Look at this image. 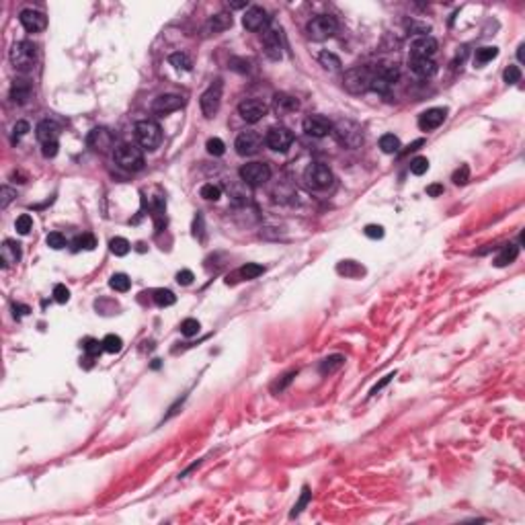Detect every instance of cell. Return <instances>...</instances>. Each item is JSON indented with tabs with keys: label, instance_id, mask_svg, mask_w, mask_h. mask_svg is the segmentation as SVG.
Returning a JSON list of instances; mask_svg holds the SVG:
<instances>
[{
	"label": "cell",
	"instance_id": "6da1fadb",
	"mask_svg": "<svg viewBox=\"0 0 525 525\" xmlns=\"http://www.w3.org/2000/svg\"><path fill=\"white\" fill-rule=\"evenodd\" d=\"M333 138L345 146V148H359L363 144V132H361V125L351 121V119H339L337 123H333V130H331Z\"/></svg>",
	"mask_w": 525,
	"mask_h": 525
},
{
	"label": "cell",
	"instance_id": "7a4b0ae2",
	"mask_svg": "<svg viewBox=\"0 0 525 525\" xmlns=\"http://www.w3.org/2000/svg\"><path fill=\"white\" fill-rule=\"evenodd\" d=\"M113 156H115V162L123 171L136 173V171L144 169V154H142V148H138L136 144H119L115 148Z\"/></svg>",
	"mask_w": 525,
	"mask_h": 525
},
{
	"label": "cell",
	"instance_id": "3957f363",
	"mask_svg": "<svg viewBox=\"0 0 525 525\" xmlns=\"http://www.w3.org/2000/svg\"><path fill=\"white\" fill-rule=\"evenodd\" d=\"M10 64L16 68V70H31L35 60H37V45L31 43V41H16L12 47H10Z\"/></svg>",
	"mask_w": 525,
	"mask_h": 525
},
{
	"label": "cell",
	"instance_id": "277c9868",
	"mask_svg": "<svg viewBox=\"0 0 525 525\" xmlns=\"http://www.w3.org/2000/svg\"><path fill=\"white\" fill-rule=\"evenodd\" d=\"M343 86L351 95H363L371 88V70L365 66L349 68L343 76Z\"/></svg>",
	"mask_w": 525,
	"mask_h": 525
},
{
	"label": "cell",
	"instance_id": "5b68a950",
	"mask_svg": "<svg viewBox=\"0 0 525 525\" xmlns=\"http://www.w3.org/2000/svg\"><path fill=\"white\" fill-rule=\"evenodd\" d=\"M136 140H138V144L144 150L152 152L162 142V130H160V125L156 121H148V119L146 121H138L136 123Z\"/></svg>",
	"mask_w": 525,
	"mask_h": 525
},
{
	"label": "cell",
	"instance_id": "8992f818",
	"mask_svg": "<svg viewBox=\"0 0 525 525\" xmlns=\"http://www.w3.org/2000/svg\"><path fill=\"white\" fill-rule=\"evenodd\" d=\"M337 27H339V23H337L335 16H331V14H318V16H314V19L308 23L306 31H308V37H310L312 41H324V39H331V37L337 33Z\"/></svg>",
	"mask_w": 525,
	"mask_h": 525
},
{
	"label": "cell",
	"instance_id": "52a82bcc",
	"mask_svg": "<svg viewBox=\"0 0 525 525\" xmlns=\"http://www.w3.org/2000/svg\"><path fill=\"white\" fill-rule=\"evenodd\" d=\"M240 178L250 187H261L271 178V169L265 162H248L240 169Z\"/></svg>",
	"mask_w": 525,
	"mask_h": 525
},
{
	"label": "cell",
	"instance_id": "ba28073f",
	"mask_svg": "<svg viewBox=\"0 0 525 525\" xmlns=\"http://www.w3.org/2000/svg\"><path fill=\"white\" fill-rule=\"evenodd\" d=\"M304 178L312 189H329L333 185V171L322 162H314L306 169Z\"/></svg>",
	"mask_w": 525,
	"mask_h": 525
},
{
	"label": "cell",
	"instance_id": "9c48e42d",
	"mask_svg": "<svg viewBox=\"0 0 525 525\" xmlns=\"http://www.w3.org/2000/svg\"><path fill=\"white\" fill-rule=\"evenodd\" d=\"M265 142H267V146H269L271 150H275V152H285V150L292 146V142H294V134H292L287 128H283V125H273V128L267 132Z\"/></svg>",
	"mask_w": 525,
	"mask_h": 525
},
{
	"label": "cell",
	"instance_id": "30bf717a",
	"mask_svg": "<svg viewBox=\"0 0 525 525\" xmlns=\"http://www.w3.org/2000/svg\"><path fill=\"white\" fill-rule=\"evenodd\" d=\"M220 103H222V82L218 80L215 84H211L199 99V105H201V111L205 117H213L220 109Z\"/></svg>",
	"mask_w": 525,
	"mask_h": 525
},
{
	"label": "cell",
	"instance_id": "8fae6325",
	"mask_svg": "<svg viewBox=\"0 0 525 525\" xmlns=\"http://www.w3.org/2000/svg\"><path fill=\"white\" fill-rule=\"evenodd\" d=\"M269 23H271V16L261 6H250L242 16V25L248 31H263L269 27Z\"/></svg>",
	"mask_w": 525,
	"mask_h": 525
},
{
	"label": "cell",
	"instance_id": "7c38bea8",
	"mask_svg": "<svg viewBox=\"0 0 525 525\" xmlns=\"http://www.w3.org/2000/svg\"><path fill=\"white\" fill-rule=\"evenodd\" d=\"M238 113H240V117L244 121L257 123V121H261L267 115V105L263 101H259V99H246V101H242L238 105Z\"/></svg>",
	"mask_w": 525,
	"mask_h": 525
},
{
	"label": "cell",
	"instance_id": "4fadbf2b",
	"mask_svg": "<svg viewBox=\"0 0 525 525\" xmlns=\"http://www.w3.org/2000/svg\"><path fill=\"white\" fill-rule=\"evenodd\" d=\"M261 144H263V138L257 134V132H242L236 142H234V148L240 156H252L261 150Z\"/></svg>",
	"mask_w": 525,
	"mask_h": 525
},
{
	"label": "cell",
	"instance_id": "5bb4252c",
	"mask_svg": "<svg viewBox=\"0 0 525 525\" xmlns=\"http://www.w3.org/2000/svg\"><path fill=\"white\" fill-rule=\"evenodd\" d=\"M19 21H21V25H23L29 33H39V31H43V29L47 27V16H45L43 12H39V10H35V8H25V10H21Z\"/></svg>",
	"mask_w": 525,
	"mask_h": 525
},
{
	"label": "cell",
	"instance_id": "9a60e30c",
	"mask_svg": "<svg viewBox=\"0 0 525 525\" xmlns=\"http://www.w3.org/2000/svg\"><path fill=\"white\" fill-rule=\"evenodd\" d=\"M333 130V121L327 119L324 115H310L304 119V132L312 138H324Z\"/></svg>",
	"mask_w": 525,
	"mask_h": 525
},
{
	"label": "cell",
	"instance_id": "2e32d148",
	"mask_svg": "<svg viewBox=\"0 0 525 525\" xmlns=\"http://www.w3.org/2000/svg\"><path fill=\"white\" fill-rule=\"evenodd\" d=\"M263 49L269 60L279 62L283 58V45H281V33L277 29H269L263 35Z\"/></svg>",
	"mask_w": 525,
	"mask_h": 525
},
{
	"label": "cell",
	"instance_id": "e0dca14e",
	"mask_svg": "<svg viewBox=\"0 0 525 525\" xmlns=\"http://www.w3.org/2000/svg\"><path fill=\"white\" fill-rule=\"evenodd\" d=\"M437 51V39L431 35H421L410 43V58H433Z\"/></svg>",
	"mask_w": 525,
	"mask_h": 525
},
{
	"label": "cell",
	"instance_id": "ac0fdd59",
	"mask_svg": "<svg viewBox=\"0 0 525 525\" xmlns=\"http://www.w3.org/2000/svg\"><path fill=\"white\" fill-rule=\"evenodd\" d=\"M447 117V109H441V107H433V109H427L425 113H421L419 117V128L423 132H431L435 128H439Z\"/></svg>",
	"mask_w": 525,
	"mask_h": 525
},
{
	"label": "cell",
	"instance_id": "d6986e66",
	"mask_svg": "<svg viewBox=\"0 0 525 525\" xmlns=\"http://www.w3.org/2000/svg\"><path fill=\"white\" fill-rule=\"evenodd\" d=\"M86 142H88V146L95 152H107L113 146V134L109 130H105V128H97V130H93L88 134Z\"/></svg>",
	"mask_w": 525,
	"mask_h": 525
},
{
	"label": "cell",
	"instance_id": "ffe728a7",
	"mask_svg": "<svg viewBox=\"0 0 525 525\" xmlns=\"http://www.w3.org/2000/svg\"><path fill=\"white\" fill-rule=\"evenodd\" d=\"M183 105H185V99H183L180 95H160V97H156V99H154L152 109H154L156 113L165 115V113L178 111Z\"/></svg>",
	"mask_w": 525,
	"mask_h": 525
},
{
	"label": "cell",
	"instance_id": "44dd1931",
	"mask_svg": "<svg viewBox=\"0 0 525 525\" xmlns=\"http://www.w3.org/2000/svg\"><path fill=\"white\" fill-rule=\"evenodd\" d=\"M408 68L421 78H431L437 72V64L429 58H408Z\"/></svg>",
	"mask_w": 525,
	"mask_h": 525
},
{
	"label": "cell",
	"instance_id": "7402d4cb",
	"mask_svg": "<svg viewBox=\"0 0 525 525\" xmlns=\"http://www.w3.org/2000/svg\"><path fill=\"white\" fill-rule=\"evenodd\" d=\"M58 134H60V125L51 119H43L39 121L37 130H35V136L41 144H47V142H58Z\"/></svg>",
	"mask_w": 525,
	"mask_h": 525
},
{
	"label": "cell",
	"instance_id": "603a6c76",
	"mask_svg": "<svg viewBox=\"0 0 525 525\" xmlns=\"http://www.w3.org/2000/svg\"><path fill=\"white\" fill-rule=\"evenodd\" d=\"M0 261H2V267H10L14 263L21 261V244L14 242V240H4L2 242V248H0Z\"/></svg>",
	"mask_w": 525,
	"mask_h": 525
},
{
	"label": "cell",
	"instance_id": "cb8c5ba5",
	"mask_svg": "<svg viewBox=\"0 0 525 525\" xmlns=\"http://www.w3.org/2000/svg\"><path fill=\"white\" fill-rule=\"evenodd\" d=\"M31 97V84L27 80H14L12 82V88H10V99L19 105L27 103Z\"/></svg>",
	"mask_w": 525,
	"mask_h": 525
},
{
	"label": "cell",
	"instance_id": "d4e9b609",
	"mask_svg": "<svg viewBox=\"0 0 525 525\" xmlns=\"http://www.w3.org/2000/svg\"><path fill=\"white\" fill-rule=\"evenodd\" d=\"M232 23H234V21H232V14H228V12H218V14H213V16L207 21V29L213 31V33H220V31L230 29Z\"/></svg>",
	"mask_w": 525,
	"mask_h": 525
},
{
	"label": "cell",
	"instance_id": "484cf974",
	"mask_svg": "<svg viewBox=\"0 0 525 525\" xmlns=\"http://www.w3.org/2000/svg\"><path fill=\"white\" fill-rule=\"evenodd\" d=\"M517 255H519V246H517V244H505V246L501 248L499 257L495 259V265H497V267H507V265H511V263L517 259Z\"/></svg>",
	"mask_w": 525,
	"mask_h": 525
},
{
	"label": "cell",
	"instance_id": "4316f807",
	"mask_svg": "<svg viewBox=\"0 0 525 525\" xmlns=\"http://www.w3.org/2000/svg\"><path fill=\"white\" fill-rule=\"evenodd\" d=\"M300 107V103L294 99V97H289V95H275V109H277V113H287V111H296Z\"/></svg>",
	"mask_w": 525,
	"mask_h": 525
},
{
	"label": "cell",
	"instance_id": "83f0119b",
	"mask_svg": "<svg viewBox=\"0 0 525 525\" xmlns=\"http://www.w3.org/2000/svg\"><path fill=\"white\" fill-rule=\"evenodd\" d=\"M379 150H382L384 154H396V152L400 150V140H398V136H394V134H384V136L379 138Z\"/></svg>",
	"mask_w": 525,
	"mask_h": 525
},
{
	"label": "cell",
	"instance_id": "f1b7e54d",
	"mask_svg": "<svg viewBox=\"0 0 525 525\" xmlns=\"http://www.w3.org/2000/svg\"><path fill=\"white\" fill-rule=\"evenodd\" d=\"M265 273V267L263 265H257V263H246V265H242L240 269H238V275L242 277V279H257L259 275H263Z\"/></svg>",
	"mask_w": 525,
	"mask_h": 525
},
{
	"label": "cell",
	"instance_id": "f546056e",
	"mask_svg": "<svg viewBox=\"0 0 525 525\" xmlns=\"http://www.w3.org/2000/svg\"><path fill=\"white\" fill-rule=\"evenodd\" d=\"M345 363V357L343 355H331V357H327L322 363H320V373H333V371H337L341 365Z\"/></svg>",
	"mask_w": 525,
	"mask_h": 525
},
{
	"label": "cell",
	"instance_id": "4dcf8cb0",
	"mask_svg": "<svg viewBox=\"0 0 525 525\" xmlns=\"http://www.w3.org/2000/svg\"><path fill=\"white\" fill-rule=\"evenodd\" d=\"M109 248H111V252H113V255H117V257H125V255L130 252L132 244H130L125 238H121V236H115V238H111V242H109Z\"/></svg>",
	"mask_w": 525,
	"mask_h": 525
},
{
	"label": "cell",
	"instance_id": "1f68e13d",
	"mask_svg": "<svg viewBox=\"0 0 525 525\" xmlns=\"http://www.w3.org/2000/svg\"><path fill=\"white\" fill-rule=\"evenodd\" d=\"M499 56V49L497 47H480V49H476V56H474V62L478 64V66H482V64H486V62H491V60H495Z\"/></svg>",
	"mask_w": 525,
	"mask_h": 525
},
{
	"label": "cell",
	"instance_id": "d6a6232c",
	"mask_svg": "<svg viewBox=\"0 0 525 525\" xmlns=\"http://www.w3.org/2000/svg\"><path fill=\"white\" fill-rule=\"evenodd\" d=\"M154 302H156L160 308H167V306H173V304H175L176 296L171 289H156V292H154Z\"/></svg>",
	"mask_w": 525,
	"mask_h": 525
},
{
	"label": "cell",
	"instance_id": "836d02e7",
	"mask_svg": "<svg viewBox=\"0 0 525 525\" xmlns=\"http://www.w3.org/2000/svg\"><path fill=\"white\" fill-rule=\"evenodd\" d=\"M169 62L175 66L176 70H183V72H189L191 70V58L187 56V53H183V51H176V53H173L171 58H169Z\"/></svg>",
	"mask_w": 525,
	"mask_h": 525
},
{
	"label": "cell",
	"instance_id": "e575fe53",
	"mask_svg": "<svg viewBox=\"0 0 525 525\" xmlns=\"http://www.w3.org/2000/svg\"><path fill=\"white\" fill-rule=\"evenodd\" d=\"M318 62H320V66H324L327 70H339L341 68V60L333 53V51H322L320 56H318Z\"/></svg>",
	"mask_w": 525,
	"mask_h": 525
},
{
	"label": "cell",
	"instance_id": "d590c367",
	"mask_svg": "<svg viewBox=\"0 0 525 525\" xmlns=\"http://www.w3.org/2000/svg\"><path fill=\"white\" fill-rule=\"evenodd\" d=\"M109 285L115 289V292H128L132 287V279L123 273H115L111 279H109Z\"/></svg>",
	"mask_w": 525,
	"mask_h": 525
},
{
	"label": "cell",
	"instance_id": "8d00e7d4",
	"mask_svg": "<svg viewBox=\"0 0 525 525\" xmlns=\"http://www.w3.org/2000/svg\"><path fill=\"white\" fill-rule=\"evenodd\" d=\"M199 195H201L203 199H207V201H218V199L222 197V189H220L218 185H213V183H207V185L201 187Z\"/></svg>",
	"mask_w": 525,
	"mask_h": 525
},
{
	"label": "cell",
	"instance_id": "74e56055",
	"mask_svg": "<svg viewBox=\"0 0 525 525\" xmlns=\"http://www.w3.org/2000/svg\"><path fill=\"white\" fill-rule=\"evenodd\" d=\"M97 246V240L93 234H82L74 240V250H93Z\"/></svg>",
	"mask_w": 525,
	"mask_h": 525
},
{
	"label": "cell",
	"instance_id": "f35d334b",
	"mask_svg": "<svg viewBox=\"0 0 525 525\" xmlns=\"http://www.w3.org/2000/svg\"><path fill=\"white\" fill-rule=\"evenodd\" d=\"M121 347H123V341L117 335H107L103 339V349L107 351V353H119Z\"/></svg>",
	"mask_w": 525,
	"mask_h": 525
},
{
	"label": "cell",
	"instance_id": "ab89813d",
	"mask_svg": "<svg viewBox=\"0 0 525 525\" xmlns=\"http://www.w3.org/2000/svg\"><path fill=\"white\" fill-rule=\"evenodd\" d=\"M14 228H16V232H19V234H29V232H31V228H33V218H31L29 213L19 215V218H16V222H14Z\"/></svg>",
	"mask_w": 525,
	"mask_h": 525
},
{
	"label": "cell",
	"instance_id": "60d3db41",
	"mask_svg": "<svg viewBox=\"0 0 525 525\" xmlns=\"http://www.w3.org/2000/svg\"><path fill=\"white\" fill-rule=\"evenodd\" d=\"M199 329H201V324H199V320H195V318H187V320L180 322V333H183L185 337H195V335L199 333Z\"/></svg>",
	"mask_w": 525,
	"mask_h": 525
},
{
	"label": "cell",
	"instance_id": "b9f144b4",
	"mask_svg": "<svg viewBox=\"0 0 525 525\" xmlns=\"http://www.w3.org/2000/svg\"><path fill=\"white\" fill-rule=\"evenodd\" d=\"M429 171V160L425 158V156H417L412 162H410V173L417 176L425 175Z\"/></svg>",
	"mask_w": 525,
	"mask_h": 525
},
{
	"label": "cell",
	"instance_id": "7bdbcfd3",
	"mask_svg": "<svg viewBox=\"0 0 525 525\" xmlns=\"http://www.w3.org/2000/svg\"><path fill=\"white\" fill-rule=\"evenodd\" d=\"M205 148H207V152H209L211 156H222V154L226 152V146H224V142H222L220 138H209L207 144H205Z\"/></svg>",
	"mask_w": 525,
	"mask_h": 525
},
{
	"label": "cell",
	"instance_id": "ee69618b",
	"mask_svg": "<svg viewBox=\"0 0 525 525\" xmlns=\"http://www.w3.org/2000/svg\"><path fill=\"white\" fill-rule=\"evenodd\" d=\"M45 242H47V246L53 248V250H60V248L66 246V238H64V234H60V232H49L47 238H45Z\"/></svg>",
	"mask_w": 525,
	"mask_h": 525
},
{
	"label": "cell",
	"instance_id": "f6af8a7d",
	"mask_svg": "<svg viewBox=\"0 0 525 525\" xmlns=\"http://www.w3.org/2000/svg\"><path fill=\"white\" fill-rule=\"evenodd\" d=\"M308 501H310V488H308V486H304V488H302V495H300V501L294 505V511L289 513V517L300 515V513H302V509L308 505Z\"/></svg>",
	"mask_w": 525,
	"mask_h": 525
},
{
	"label": "cell",
	"instance_id": "bcb514c9",
	"mask_svg": "<svg viewBox=\"0 0 525 525\" xmlns=\"http://www.w3.org/2000/svg\"><path fill=\"white\" fill-rule=\"evenodd\" d=\"M337 271H339L341 275H347V277H353L355 273H363V269H361L359 265H355L353 261H343V263H339Z\"/></svg>",
	"mask_w": 525,
	"mask_h": 525
},
{
	"label": "cell",
	"instance_id": "7dc6e473",
	"mask_svg": "<svg viewBox=\"0 0 525 525\" xmlns=\"http://www.w3.org/2000/svg\"><path fill=\"white\" fill-rule=\"evenodd\" d=\"M503 78H505L507 84H517V82L521 80V70H519V66H509V68L503 72Z\"/></svg>",
	"mask_w": 525,
	"mask_h": 525
},
{
	"label": "cell",
	"instance_id": "c3c4849f",
	"mask_svg": "<svg viewBox=\"0 0 525 525\" xmlns=\"http://www.w3.org/2000/svg\"><path fill=\"white\" fill-rule=\"evenodd\" d=\"M451 180H454L456 185H466V183L470 180V167H468V165H462V167L454 173Z\"/></svg>",
	"mask_w": 525,
	"mask_h": 525
},
{
	"label": "cell",
	"instance_id": "681fc988",
	"mask_svg": "<svg viewBox=\"0 0 525 525\" xmlns=\"http://www.w3.org/2000/svg\"><path fill=\"white\" fill-rule=\"evenodd\" d=\"M82 347H84V351H86L90 357H95V355H99L101 351H105L103 349V341L99 343L97 339H84V345H82Z\"/></svg>",
	"mask_w": 525,
	"mask_h": 525
},
{
	"label": "cell",
	"instance_id": "f907efd6",
	"mask_svg": "<svg viewBox=\"0 0 525 525\" xmlns=\"http://www.w3.org/2000/svg\"><path fill=\"white\" fill-rule=\"evenodd\" d=\"M53 300L58 302V304H66L68 300H70V289L66 287V285H56L53 287Z\"/></svg>",
	"mask_w": 525,
	"mask_h": 525
},
{
	"label": "cell",
	"instance_id": "816d5d0a",
	"mask_svg": "<svg viewBox=\"0 0 525 525\" xmlns=\"http://www.w3.org/2000/svg\"><path fill=\"white\" fill-rule=\"evenodd\" d=\"M365 236L367 238H371V240H379V238H384V228L379 226V224H369V226H365Z\"/></svg>",
	"mask_w": 525,
	"mask_h": 525
},
{
	"label": "cell",
	"instance_id": "f5cc1de1",
	"mask_svg": "<svg viewBox=\"0 0 525 525\" xmlns=\"http://www.w3.org/2000/svg\"><path fill=\"white\" fill-rule=\"evenodd\" d=\"M0 197H2V201H0V205H2V209H6V207H8V203H10V201H12V199H14V197H16V191H14V189H10V187H6V185H4V187H2V189H0Z\"/></svg>",
	"mask_w": 525,
	"mask_h": 525
},
{
	"label": "cell",
	"instance_id": "db71d44e",
	"mask_svg": "<svg viewBox=\"0 0 525 525\" xmlns=\"http://www.w3.org/2000/svg\"><path fill=\"white\" fill-rule=\"evenodd\" d=\"M193 279H195V275H193V271H189V269H180V271L176 273V281H178V285H191V283H193Z\"/></svg>",
	"mask_w": 525,
	"mask_h": 525
},
{
	"label": "cell",
	"instance_id": "11a10c76",
	"mask_svg": "<svg viewBox=\"0 0 525 525\" xmlns=\"http://www.w3.org/2000/svg\"><path fill=\"white\" fill-rule=\"evenodd\" d=\"M41 154L45 158H53L58 154V142H47V144H41Z\"/></svg>",
	"mask_w": 525,
	"mask_h": 525
},
{
	"label": "cell",
	"instance_id": "9f6ffc18",
	"mask_svg": "<svg viewBox=\"0 0 525 525\" xmlns=\"http://www.w3.org/2000/svg\"><path fill=\"white\" fill-rule=\"evenodd\" d=\"M29 130H31V128H29V123H27V121H16V123H14V128H12V134H14V138L19 140V138H23Z\"/></svg>",
	"mask_w": 525,
	"mask_h": 525
},
{
	"label": "cell",
	"instance_id": "6f0895ef",
	"mask_svg": "<svg viewBox=\"0 0 525 525\" xmlns=\"http://www.w3.org/2000/svg\"><path fill=\"white\" fill-rule=\"evenodd\" d=\"M394 375H396V373H388V375H384V377H382V379H379V382H377V384L371 388V392H369V394H377V392H379L384 386H388V384L392 382V377H394Z\"/></svg>",
	"mask_w": 525,
	"mask_h": 525
},
{
	"label": "cell",
	"instance_id": "680465c9",
	"mask_svg": "<svg viewBox=\"0 0 525 525\" xmlns=\"http://www.w3.org/2000/svg\"><path fill=\"white\" fill-rule=\"evenodd\" d=\"M441 193H443V185H439V183H433V185L427 187V195L429 197H439Z\"/></svg>",
	"mask_w": 525,
	"mask_h": 525
},
{
	"label": "cell",
	"instance_id": "91938a15",
	"mask_svg": "<svg viewBox=\"0 0 525 525\" xmlns=\"http://www.w3.org/2000/svg\"><path fill=\"white\" fill-rule=\"evenodd\" d=\"M296 373H298V371H289V373H287V375H283V379H281V384H279V382H277V386H275V388H273V390H279V392H281V390H283V388H285V386H287V384H289V382H292V379H294V375H296Z\"/></svg>",
	"mask_w": 525,
	"mask_h": 525
},
{
	"label": "cell",
	"instance_id": "94428289",
	"mask_svg": "<svg viewBox=\"0 0 525 525\" xmlns=\"http://www.w3.org/2000/svg\"><path fill=\"white\" fill-rule=\"evenodd\" d=\"M201 224H203V218L197 215V218H195V224H193V234H195V236H201V232H203V230H201Z\"/></svg>",
	"mask_w": 525,
	"mask_h": 525
},
{
	"label": "cell",
	"instance_id": "6125c7cd",
	"mask_svg": "<svg viewBox=\"0 0 525 525\" xmlns=\"http://www.w3.org/2000/svg\"><path fill=\"white\" fill-rule=\"evenodd\" d=\"M523 49H525V45L521 43V45H519V49H517V58H519V62H523Z\"/></svg>",
	"mask_w": 525,
	"mask_h": 525
},
{
	"label": "cell",
	"instance_id": "be15d7a7",
	"mask_svg": "<svg viewBox=\"0 0 525 525\" xmlns=\"http://www.w3.org/2000/svg\"><path fill=\"white\" fill-rule=\"evenodd\" d=\"M242 6H246L244 2H232V8H242Z\"/></svg>",
	"mask_w": 525,
	"mask_h": 525
}]
</instances>
